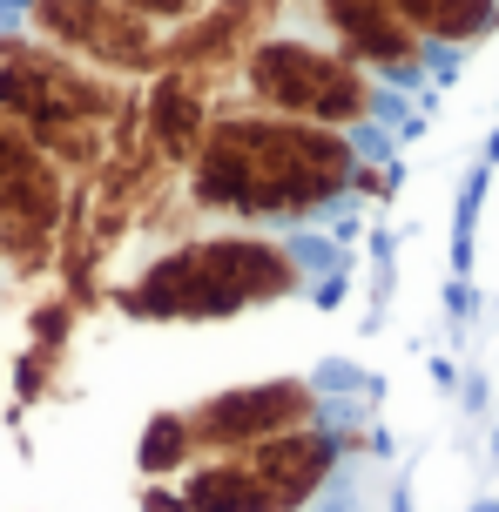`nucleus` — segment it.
I'll use <instances>...</instances> for the list:
<instances>
[{
  "label": "nucleus",
  "mask_w": 499,
  "mask_h": 512,
  "mask_svg": "<svg viewBox=\"0 0 499 512\" xmlns=\"http://www.w3.org/2000/svg\"><path fill=\"white\" fill-rule=\"evenodd\" d=\"M14 27L75 54L81 68H95L108 81L156 75L162 54H169V34L149 27L142 14H129L122 0H14Z\"/></svg>",
  "instance_id": "39448f33"
},
{
  "label": "nucleus",
  "mask_w": 499,
  "mask_h": 512,
  "mask_svg": "<svg viewBox=\"0 0 499 512\" xmlns=\"http://www.w3.org/2000/svg\"><path fill=\"white\" fill-rule=\"evenodd\" d=\"M122 7H129V14H142L149 27H162V34H176V27H189L203 7H210V0H122Z\"/></svg>",
  "instance_id": "4468645a"
},
{
  "label": "nucleus",
  "mask_w": 499,
  "mask_h": 512,
  "mask_svg": "<svg viewBox=\"0 0 499 512\" xmlns=\"http://www.w3.org/2000/svg\"><path fill=\"white\" fill-rule=\"evenodd\" d=\"M311 21L344 61H358L385 88H412L432 68V48L392 14V0H311Z\"/></svg>",
  "instance_id": "6e6552de"
},
{
  "label": "nucleus",
  "mask_w": 499,
  "mask_h": 512,
  "mask_svg": "<svg viewBox=\"0 0 499 512\" xmlns=\"http://www.w3.org/2000/svg\"><path fill=\"white\" fill-rule=\"evenodd\" d=\"M210 95H203V75L196 68H156L149 81V102H142V128H149V149L162 162H176L183 169L196 142H203V128H210Z\"/></svg>",
  "instance_id": "9d476101"
},
{
  "label": "nucleus",
  "mask_w": 499,
  "mask_h": 512,
  "mask_svg": "<svg viewBox=\"0 0 499 512\" xmlns=\"http://www.w3.org/2000/svg\"><path fill=\"white\" fill-rule=\"evenodd\" d=\"M189 459H196V445H189L183 411H156V418L142 425V445H135V472H142V479H169V472H183Z\"/></svg>",
  "instance_id": "ddd939ff"
},
{
  "label": "nucleus",
  "mask_w": 499,
  "mask_h": 512,
  "mask_svg": "<svg viewBox=\"0 0 499 512\" xmlns=\"http://www.w3.org/2000/svg\"><path fill=\"white\" fill-rule=\"evenodd\" d=\"M297 290H304V243L297 236L223 230L162 250L115 304L142 324H216V317H243L257 304L297 297Z\"/></svg>",
  "instance_id": "f03ea898"
},
{
  "label": "nucleus",
  "mask_w": 499,
  "mask_h": 512,
  "mask_svg": "<svg viewBox=\"0 0 499 512\" xmlns=\"http://www.w3.org/2000/svg\"><path fill=\"white\" fill-rule=\"evenodd\" d=\"M358 169H365L358 135L243 102L210 115L196 155L183 162V189L203 216L243 230H297L338 209L358 189Z\"/></svg>",
  "instance_id": "f257e3e1"
},
{
  "label": "nucleus",
  "mask_w": 499,
  "mask_h": 512,
  "mask_svg": "<svg viewBox=\"0 0 499 512\" xmlns=\"http://www.w3.org/2000/svg\"><path fill=\"white\" fill-rule=\"evenodd\" d=\"M243 75V102L250 108H270V115H290V122H317V128H358L385 122L392 115V88L371 81L358 61H344L331 41L317 34H257L237 61Z\"/></svg>",
  "instance_id": "20e7f679"
},
{
  "label": "nucleus",
  "mask_w": 499,
  "mask_h": 512,
  "mask_svg": "<svg viewBox=\"0 0 499 512\" xmlns=\"http://www.w3.org/2000/svg\"><path fill=\"white\" fill-rule=\"evenodd\" d=\"M61 216H68V176L41 155V142L14 115H0V256L14 270H34L48 256Z\"/></svg>",
  "instance_id": "423d86ee"
},
{
  "label": "nucleus",
  "mask_w": 499,
  "mask_h": 512,
  "mask_svg": "<svg viewBox=\"0 0 499 512\" xmlns=\"http://www.w3.org/2000/svg\"><path fill=\"white\" fill-rule=\"evenodd\" d=\"M392 14L439 54V48H473V41H486L499 27V0H392Z\"/></svg>",
  "instance_id": "9b49d317"
},
{
  "label": "nucleus",
  "mask_w": 499,
  "mask_h": 512,
  "mask_svg": "<svg viewBox=\"0 0 499 512\" xmlns=\"http://www.w3.org/2000/svg\"><path fill=\"white\" fill-rule=\"evenodd\" d=\"M176 499H183V512H270L257 472L243 465V452H216V459L189 465Z\"/></svg>",
  "instance_id": "f8f14e48"
},
{
  "label": "nucleus",
  "mask_w": 499,
  "mask_h": 512,
  "mask_svg": "<svg viewBox=\"0 0 499 512\" xmlns=\"http://www.w3.org/2000/svg\"><path fill=\"white\" fill-rule=\"evenodd\" d=\"M344 459V438L324 432V425H304V432H284V438H263L243 452V465L257 472L270 512H304L317 492L331 486V472Z\"/></svg>",
  "instance_id": "1a4fd4ad"
},
{
  "label": "nucleus",
  "mask_w": 499,
  "mask_h": 512,
  "mask_svg": "<svg viewBox=\"0 0 499 512\" xmlns=\"http://www.w3.org/2000/svg\"><path fill=\"white\" fill-rule=\"evenodd\" d=\"M0 115H14L61 176H81L108 149V128L122 115V81L0 21Z\"/></svg>",
  "instance_id": "7ed1b4c3"
},
{
  "label": "nucleus",
  "mask_w": 499,
  "mask_h": 512,
  "mask_svg": "<svg viewBox=\"0 0 499 512\" xmlns=\"http://www.w3.org/2000/svg\"><path fill=\"white\" fill-rule=\"evenodd\" d=\"M183 425H189V445L203 459H216V452H250L263 438L324 425V398L304 378H263V384H237V391H210L203 405L183 411Z\"/></svg>",
  "instance_id": "0eeeda50"
}]
</instances>
